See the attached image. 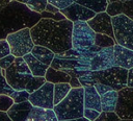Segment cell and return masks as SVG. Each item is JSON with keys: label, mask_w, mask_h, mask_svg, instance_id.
<instances>
[{"label": "cell", "mask_w": 133, "mask_h": 121, "mask_svg": "<svg viewBox=\"0 0 133 121\" xmlns=\"http://www.w3.org/2000/svg\"><path fill=\"white\" fill-rule=\"evenodd\" d=\"M122 119L115 112H102L95 121H121Z\"/></svg>", "instance_id": "cell-30"}, {"label": "cell", "mask_w": 133, "mask_h": 121, "mask_svg": "<svg viewBox=\"0 0 133 121\" xmlns=\"http://www.w3.org/2000/svg\"><path fill=\"white\" fill-rule=\"evenodd\" d=\"M91 76L95 83L100 82V83L109 86L113 90L118 92L122 89L127 87L128 69H125L118 66H113L111 68L101 70V71H91Z\"/></svg>", "instance_id": "cell-4"}, {"label": "cell", "mask_w": 133, "mask_h": 121, "mask_svg": "<svg viewBox=\"0 0 133 121\" xmlns=\"http://www.w3.org/2000/svg\"><path fill=\"white\" fill-rule=\"evenodd\" d=\"M14 103L15 101L10 96L3 95V94L0 95V111L1 112H7L12 106Z\"/></svg>", "instance_id": "cell-29"}, {"label": "cell", "mask_w": 133, "mask_h": 121, "mask_svg": "<svg viewBox=\"0 0 133 121\" xmlns=\"http://www.w3.org/2000/svg\"><path fill=\"white\" fill-rule=\"evenodd\" d=\"M109 2H114V1H121V0H108Z\"/></svg>", "instance_id": "cell-46"}, {"label": "cell", "mask_w": 133, "mask_h": 121, "mask_svg": "<svg viewBox=\"0 0 133 121\" xmlns=\"http://www.w3.org/2000/svg\"><path fill=\"white\" fill-rule=\"evenodd\" d=\"M5 77H6L8 84L15 91H23V90H26V87L32 79L33 75L19 71L12 64L9 68L6 69Z\"/></svg>", "instance_id": "cell-12"}, {"label": "cell", "mask_w": 133, "mask_h": 121, "mask_svg": "<svg viewBox=\"0 0 133 121\" xmlns=\"http://www.w3.org/2000/svg\"><path fill=\"white\" fill-rule=\"evenodd\" d=\"M102 112H115V107L118 100V92L111 89L100 95Z\"/></svg>", "instance_id": "cell-18"}, {"label": "cell", "mask_w": 133, "mask_h": 121, "mask_svg": "<svg viewBox=\"0 0 133 121\" xmlns=\"http://www.w3.org/2000/svg\"><path fill=\"white\" fill-rule=\"evenodd\" d=\"M123 8H124V15L128 16L130 19L133 20V0L123 2Z\"/></svg>", "instance_id": "cell-37"}, {"label": "cell", "mask_w": 133, "mask_h": 121, "mask_svg": "<svg viewBox=\"0 0 133 121\" xmlns=\"http://www.w3.org/2000/svg\"><path fill=\"white\" fill-rule=\"evenodd\" d=\"M115 113L121 119H133V88L126 87L118 91Z\"/></svg>", "instance_id": "cell-9"}, {"label": "cell", "mask_w": 133, "mask_h": 121, "mask_svg": "<svg viewBox=\"0 0 133 121\" xmlns=\"http://www.w3.org/2000/svg\"><path fill=\"white\" fill-rule=\"evenodd\" d=\"M15 59H16V56L12 55V54H9V55H7V56L1 58V59H0V68L6 70L7 68H9V67L14 64Z\"/></svg>", "instance_id": "cell-35"}, {"label": "cell", "mask_w": 133, "mask_h": 121, "mask_svg": "<svg viewBox=\"0 0 133 121\" xmlns=\"http://www.w3.org/2000/svg\"><path fill=\"white\" fill-rule=\"evenodd\" d=\"M87 24L96 33L107 34L114 39V31L112 25V17H110L106 11L96 14V16L87 21ZM115 40V39H114Z\"/></svg>", "instance_id": "cell-11"}, {"label": "cell", "mask_w": 133, "mask_h": 121, "mask_svg": "<svg viewBox=\"0 0 133 121\" xmlns=\"http://www.w3.org/2000/svg\"><path fill=\"white\" fill-rule=\"evenodd\" d=\"M10 1H11V0H0V9L4 8Z\"/></svg>", "instance_id": "cell-43"}, {"label": "cell", "mask_w": 133, "mask_h": 121, "mask_svg": "<svg viewBox=\"0 0 133 121\" xmlns=\"http://www.w3.org/2000/svg\"><path fill=\"white\" fill-rule=\"evenodd\" d=\"M127 87L133 88V68L128 70V76H127Z\"/></svg>", "instance_id": "cell-40"}, {"label": "cell", "mask_w": 133, "mask_h": 121, "mask_svg": "<svg viewBox=\"0 0 133 121\" xmlns=\"http://www.w3.org/2000/svg\"><path fill=\"white\" fill-rule=\"evenodd\" d=\"M84 108H91L102 113L101 97L95 86H85L84 87Z\"/></svg>", "instance_id": "cell-16"}, {"label": "cell", "mask_w": 133, "mask_h": 121, "mask_svg": "<svg viewBox=\"0 0 133 121\" xmlns=\"http://www.w3.org/2000/svg\"><path fill=\"white\" fill-rule=\"evenodd\" d=\"M69 83H70V86H71L72 89H75V88H81V87H82L81 82L79 81L78 77H76V76H71V80H70Z\"/></svg>", "instance_id": "cell-39"}, {"label": "cell", "mask_w": 133, "mask_h": 121, "mask_svg": "<svg viewBox=\"0 0 133 121\" xmlns=\"http://www.w3.org/2000/svg\"><path fill=\"white\" fill-rule=\"evenodd\" d=\"M72 90L69 82H60L54 84V106L62 101Z\"/></svg>", "instance_id": "cell-23"}, {"label": "cell", "mask_w": 133, "mask_h": 121, "mask_svg": "<svg viewBox=\"0 0 133 121\" xmlns=\"http://www.w3.org/2000/svg\"><path fill=\"white\" fill-rule=\"evenodd\" d=\"M114 48V66L125 69L133 68V50L128 49L119 44H115Z\"/></svg>", "instance_id": "cell-14"}, {"label": "cell", "mask_w": 133, "mask_h": 121, "mask_svg": "<svg viewBox=\"0 0 133 121\" xmlns=\"http://www.w3.org/2000/svg\"><path fill=\"white\" fill-rule=\"evenodd\" d=\"M106 13L110 17H115L118 15H122L124 13L123 8V2L122 1H114V2H109L106 8Z\"/></svg>", "instance_id": "cell-26"}, {"label": "cell", "mask_w": 133, "mask_h": 121, "mask_svg": "<svg viewBox=\"0 0 133 121\" xmlns=\"http://www.w3.org/2000/svg\"><path fill=\"white\" fill-rule=\"evenodd\" d=\"M112 25L116 44L133 50V20L122 14L112 17Z\"/></svg>", "instance_id": "cell-6"}, {"label": "cell", "mask_w": 133, "mask_h": 121, "mask_svg": "<svg viewBox=\"0 0 133 121\" xmlns=\"http://www.w3.org/2000/svg\"><path fill=\"white\" fill-rule=\"evenodd\" d=\"M121 121H133V119H122Z\"/></svg>", "instance_id": "cell-45"}, {"label": "cell", "mask_w": 133, "mask_h": 121, "mask_svg": "<svg viewBox=\"0 0 133 121\" xmlns=\"http://www.w3.org/2000/svg\"><path fill=\"white\" fill-rule=\"evenodd\" d=\"M74 2L87 7L96 14L106 11L107 5L109 3L108 0H74Z\"/></svg>", "instance_id": "cell-22"}, {"label": "cell", "mask_w": 133, "mask_h": 121, "mask_svg": "<svg viewBox=\"0 0 133 121\" xmlns=\"http://www.w3.org/2000/svg\"><path fill=\"white\" fill-rule=\"evenodd\" d=\"M45 78H46V81L55 84V83H60V82H70L71 75L64 71L54 69L50 66L46 72Z\"/></svg>", "instance_id": "cell-21"}, {"label": "cell", "mask_w": 133, "mask_h": 121, "mask_svg": "<svg viewBox=\"0 0 133 121\" xmlns=\"http://www.w3.org/2000/svg\"><path fill=\"white\" fill-rule=\"evenodd\" d=\"M14 93H15V90L8 84V82L6 80V77L2 74L1 68H0V95L3 94V95L11 96Z\"/></svg>", "instance_id": "cell-28"}, {"label": "cell", "mask_w": 133, "mask_h": 121, "mask_svg": "<svg viewBox=\"0 0 133 121\" xmlns=\"http://www.w3.org/2000/svg\"><path fill=\"white\" fill-rule=\"evenodd\" d=\"M101 112L96 111V110H91V108H84V113H83V117H85L86 119H88L89 121H95L99 116H100Z\"/></svg>", "instance_id": "cell-36"}, {"label": "cell", "mask_w": 133, "mask_h": 121, "mask_svg": "<svg viewBox=\"0 0 133 121\" xmlns=\"http://www.w3.org/2000/svg\"><path fill=\"white\" fill-rule=\"evenodd\" d=\"M114 66V48H101L90 60V71H101Z\"/></svg>", "instance_id": "cell-10"}, {"label": "cell", "mask_w": 133, "mask_h": 121, "mask_svg": "<svg viewBox=\"0 0 133 121\" xmlns=\"http://www.w3.org/2000/svg\"><path fill=\"white\" fill-rule=\"evenodd\" d=\"M11 54L10 53V46L8 44V42L6 41V39L0 40V59Z\"/></svg>", "instance_id": "cell-34"}, {"label": "cell", "mask_w": 133, "mask_h": 121, "mask_svg": "<svg viewBox=\"0 0 133 121\" xmlns=\"http://www.w3.org/2000/svg\"><path fill=\"white\" fill-rule=\"evenodd\" d=\"M48 3L54 5L58 9L62 10L74 3V0H48Z\"/></svg>", "instance_id": "cell-32"}, {"label": "cell", "mask_w": 133, "mask_h": 121, "mask_svg": "<svg viewBox=\"0 0 133 121\" xmlns=\"http://www.w3.org/2000/svg\"><path fill=\"white\" fill-rule=\"evenodd\" d=\"M73 22L70 20L55 21L42 18L30 28L31 37L35 45L51 49L55 54L72 48Z\"/></svg>", "instance_id": "cell-1"}, {"label": "cell", "mask_w": 133, "mask_h": 121, "mask_svg": "<svg viewBox=\"0 0 133 121\" xmlns=\"http://www.w3.org/2000/svg\"><path fill=\"white\" fill-rule=\"evenodd\" d=\"M41 16L44 19H52V20H55V21H63V20H66L65 16L61 11H59L58 14H52V13H49V11L44 10L41 14Z\"/></svg>", "instance_id": "cell-33"}, {"label": "cell", "mask_w": 133, "mask_h": 121, "mask_svg": "<svg viewBox=\"0 0 133 121\" xmlns=\"http://www.w3.org/2000/svg\"><path fill=\"white\" fill-rule=\"evenodd\" d=\"M53 110L59 121L83 117L84 87L72 89L66 97L58 104H56Z\"/></svg>", "instance_id": "cell-3"}, {"label": "cell", "mask_w": 133, "mask_h": 121, "mask_svg": "<svg viewBox=\"0 0 133 121\" xmlns=\"http://www.w3.org/2000/svg\"><path fill=\"white\" fill-rule=\"evenodd\" d=\"M32 108H33V105L28 100L24 102L14 103L12 106L6 113L12 121H26Z\"/></svg>", "instance_id": "cell-15"}, {"label": "cell", "mask_w": 133, "mask_h": 121, "mask_svg": "<svg viewBox=\"0 0 133 121\" xmlns=\"http://www.w3.org/2000/svg\"><path fill=\"white\" fill-rule=\"evenodd\" d=\"M29 101L34 107L54 108V83L46 81L39 89L29 96Z\"/></svg>", "instance_id": "cell-8"}, {"label": "cell", "mask_w": 133, "mask_h": 121, "mask_svg": "<svg viewBox=\"0 0 133 121\" xmlns=\"http://www.w3.org/2000/svg\"><path fill=\"white\" fill-rule=\"evenodd\" d=\"M95 41L96 32L91 29L87 22H74L72 31V48L80 52H86L95 46Z\"/></svg>", "instance_id": "cell-5"}, {"label": "cell", "mask_w": 133, "mask_h": 121, "mask_svg": "<svg viewBox=\"0 0 133 121\" xmlns=\"http://www.w3.org/2000/svg\"><path fill=\"white\" fill-rule=\"evenodd\" d=\"M94 86H95L96 90L98 91V93H99L100 95L112 89L111 87H109V86H106V84H103V83H100V82H96V83H95Z\"/></svg>", "instance_id": "cell-38"}, {"label": "cell", "mask_w": 133, "mask_h": 121, "mask_svg": "<svg viewBox=\"0 0 133 121\" xmlns=\"http://www.w3.org/2000/svg\"><path fill=\"white\" fill-rule=\"evenodd\" d=\"M41 19V14L32 11L17 0H11L0 9V40L21 29L33 27Z\"/></svg>", "instance_id": "cell-2"}, {"label": "cell", "mask_w": 133, "mask_h": 121, "mask_svg": "<svg viewBox=\"0 0 133 121\" xmlns=\"http://www.w3.org/2000/svg\"><path fill=\"white\" fill-rule=\"evenodd\" d=\"M115 44L116 42L113 38L103 33H96V41H95L96 46H99L100 48H107V47H113Z\"/></svg>", "instance_id": "cell-25"}, {"label": "cell", "mask_w": 133, "mask_h": 121, "mask_svg": "<svg viewBox=\"0 0 133 121\" xmlns=\"http://www.w3.org/2000/svg\"><path fill=\"white\" fill-rule=\"evenodd\" d=\"M29 96H30V93L27 92L26 90H23V91H15V93L10 97L14 99L15 103H19V102L28 101Z\"/></svg>", "instance_id": "cell-31"}, {"label": "cell", "mask_w": 133, "mask_h": 121, "mask_svg": "<svg viewBox=\"0 0 133 121\" xmlns=\"http://www.w3.org/2000/svg\"><path fill=\"white\" fill-rule=\"evenodd\" d=\"M68 20L74 22H78V21H83V22H87L88 20L92 19L96 16V13L88 9L87 7L80 5L76 2H74L72 5H70L69 7L60 10Z\"/></svg>", "instance_id": "cell-13"}, {"label": "cell", "mask_w": 133, "mask_h": 121, "mask_svg": "<svg viewBox=\"0 0 133 121\" xmlns=\"http://www.w3.org/2000/svg\"><path fill=\"white\" fill-rule=\"evenodd\" d=\"M17 1L25 4L29 9L38 14H42L46 9V6L48 4V0H17Z\"/></svg>", "instance_id": "cell-24"}, {"label": "cell", "mask_w": 133, "mask_h": 121, "mask_svg": "<svg viewBox=\"0 0 133 121\" xmlns=\"http://www.w3.org/2000/svg\"><path fill=\"white\" fill-rule=\"evenodd\" d=\"M63 121H89L88 119H86L85 117H81V118H77V119H71V120H63Z\"/></svg>", "instance_id": "cell-44"}, {"label": "cell", "mask_w": 133, "mask_h": 121, "mask_svg": "<svg viewBox=\"0 0 133 121\" xmlns=\"http://www.w3.org/2000/svg\"><path fill=\"white\" fill-rule=\"evenodd\" d=\"M23 58L25 59V62L27 63L31 73L33 76H41V77H45L46 72L48 70V68L50 66H47L45 64H43L42 62H39L37 58H35L31 53L26 54L25 56H23Z\"/></svg>", "instance_id": "cell-19"}, {"label": "cell", "mask_w": 133, "mask_h": 121, "mask_svg": "<svg viewBox=\"0 0 133 121\" xmlns=\"http://www.w3.org/2000/svg\"><path fill=\"white\" fill-rule=\"evenodd\" d=\"M0 121H12V120L9 118V116L7 115L6 112H1L0 111Z\"/></svg>", "instance_id": "cell-42"}, {"label": "cell", "mask_w": 133, "mask_h": 121, "mask_svg": "<svg viewBox=\"0 0 133 121\" xmlns=\"http://www.w3.org/2000/svg\"><path fill=\"white\" fill-rule=\"evenodd\" d=\"M122 2H127V1H132V0H121Z\"/></svg>", "instance_id": "cell-47"}, {"label": "cell", "mask_w": 133, "mask_h": 121, "mask_svg": "<svg viewBox=\"0 0 133 121\" xmlns=\"http://www.w3.org/2000/svg\"><path fill=\"white\" fill-rule=\"evenodd\" d=\"M6 41L10 46V53L16 57H23L30 53L34 47L30 28H24L6 37Z\"/></svg>", "instance_id": "cell-7"}, {"label": "cell", "mask_w": 133, "mask_h": 121, "mask_svg": "<svg viewBox=\"0 0 133 121\" xmlns=\"http://www.w3.org/2000/svg\"><path fill=\"white\" fill-rule=\"evenodd\" d=\"M45 10H46V11H49V13H52V14H58V13L60 11V9H58L57 7H55L54 5H52V4H50V3L47 4Z\"/></svg>", "instance_id": "cell-41"}, {"label": "cell", "mask_w": 133, "mask_h": 121, "mask_svg": "<svg viewBox=\"0 0 133 121\" xmlns=\"http://www.w3.org/2000/svg\"><path fill=\"white\" fill-rule=\"evenodd\" d=\"M26 121H59L54 110L34 107L29 114Z\"/></svg>", "instance_id": "cell-17"}, {"label": "cell", "mask_w": 133, "mask_h": 121, "mask_svg": "<svg viewBox=\"0 0 133 121\" xmlns=\"http://www.w3.org/2000/svg\"><path fill=\"white\" fill-rule=\"evenodd\" d=\"M45 82H46V78H45V77L33 76L32 79L30 80V82L27 84V87H26V91L29 92V93L31 94V93H33L34 91H36L37 89H39Z\"/></svg>", "instance_id": "cell-27"}, {"label": "cell", "mask_w": 133, "mask_h": 121, "mask_svg": "<svg viewBox=\"0 0 133 121\" xmlns=\"http://www.w3.org/2000/svg\"><path fill=\"white\" fill-rule=\"evenodd\" d=\"M30 53L35 58H37L39 62H42L43 64H45L47 66H51L52 60L55 57V53L51 49L44 47V46H41V45H34L33 49Z\"/></svg>", "instance_id": "cell-20"}]
</instances>
